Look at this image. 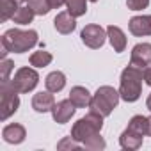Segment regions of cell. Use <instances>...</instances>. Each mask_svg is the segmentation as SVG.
I'll use <instances>...</instances> for the list:
<instances>
[{
  "label": "cell",
  "instance_id": "obj_7",
  "mask_svg": "<svg viewBox=\"0 0 151 151\" xmlns=\"http://www.w3.org/2000/svg\"><path fill=\"white\" fill-rule=\"evenodd\" d=\"M80 37H82V43L93 50H98L103 46L105 43V37H107V30L101 27V25H96V23H91V25H86L84 30L80 32Z\"/></svg>",
  "mask_w": 151,
  "mask_h": 151
},
{
  "label": "cell",
  "instance_id": "obj_12",
  "mask_svg": "<svg viewBox=\"0 0 151 151\" xmlns=\"http://www.w3.org/2000/svg\"><path fill=\"white\" fill-rule=\"evenodd\" d=\"M53 105H55V100H53V94L48 89L34 94V98H32V109L36 112H43V114L45 112H52Z\"/></svg>",
  "mask_w": 151,
  "mask_h": 151
},
{
  "label": "cell",
  "instance_id": "obj_5",
  "mask_svg": "<svg viewBox=\"0 0 151 151\" xmlns=\"http://www.w3.org/2000/svg\"><path fill=\"white\" fill-rule=\"evenodd\" d=\"M18 91L13 87L11 80L2 82L0 87V119L6 121L9 119L20 107V98H18Z\"/></svg>",
  "mask_w": 151,
  "mask_h": 151
},
{
  "label": "cell",
  "instance_id": "obj_1",
  "mask_svg": "<svg viewBox=\"0 0 151 151\" xmlns=\"http://www.w3.org/2000/svg\"><path fill=\"white\" fill-rule=\"evenodd\" d=\"M2 59L11 53H25L34 48L39 39L36 30H22V29H9L2 36Z\"/></svg>",
  "mask_w": 151,
  "mask_h": 151
},
{
  "label": "cell",
  "instance_id": "obj_11",
  "mask_svg": "<svg viewBox=\"0 0 151 151\" xmlns=\"http://www.w3.org/2000/svg\"><path fill=\"white\" fill-rule=\"evenodd\" d=\"M142 139H144L142 133H139V132H135V130H132V128L126 126V130L119 137V144H121L123 149L133 151V149H139L142 146Z\"/></svg>",
  "mask_w": 151,
  "mask_h": 151
},
{
  "label": "cell",
  "instance_id": "obj_23",
  "mask_svg": "<svg viewBox=\"0 0 151 151\" xmlns=\"http://www.w3.org/2000/svg\"><path fill=\"white\" fill-rule=\"evenodd\" d=\"M128 128H132V130L146 135L147 133V117H144V116H133L130 119V123H128Z\"/></svg>",
  "mask_w": 151,
  "mask_h": 151
},
{
  "label": "cell",
  "instance_id": "obj_16",
  "mask_svg": "<svg viewBox=\"0 0 151 151\" xmlns=\"http://www.w3.org/2000/svg\"><path fill=\"white\" fill-rule=\"evenodd\" d=\"M69 100L75 103V107H77V109H84V107H89L93 96H91V93H89L86 87L75 86V87L69 91Z\"/></svg>",
  "mask_w": 151,
  "mask_h": 151
},
{
  "label": "cell",
  "instance_id": "obj_33",
  "mask_svg": "<svg viewBox=\"0 0 151 151\" xmlns=\"http://www.w3.org/2000/svg\"><path fill=\"white\" fill-rule=\"evenodd\" d=\"M89 2H98V0H89Z\"/></svg>",
  "mask_w": 151,
  "mask_h": 151
},
{
  "label": "cell",
  "instance_id": "obj_25",
  "mask_svg": "<svg viewBox=\"0 0 151 151\" xmlns=\"http://www.w3.org/2000/svg\"><path fill=\"white\" fill-rule=\"evenodd\" d=\"M0 69H2V82H7L9 80V73L14 69V62L9 60L7 57H4L0 60Z\"/></svg>",
  "mask_w": 151,
  "mask_h": 151
},
{
  "label": "cell",
  "instance_id": "obj_28",
  "mask_svg": "<svg viewBox=\"0 0 151 151\" xmlns=\"http://www.w3.org/2000/svg\"><path fill=\"white\" fill-rule=\"evenodd\" d=\"M48 2H50V7L52 9H59L60 6L66 4V0H48Z\"/></svg>",
  "mask_w": 151,
  "mask_h": 151
},
{
  "label": "cell",
  "instance_id": "obj_6",
  "mask_svg": "<svg viewBox=\"0 0 151 151\" xmlns=\"http://www.w3.org/2000/svg\"><path fill=\"white\" fill-rule=\"evenodd\" d=\"M39 82V75L36 69L32 68H20L16 73H14V77L11 78V84L13 87L20 93V94H25V93H30L36 89Z\"/></svg>",
  "mask_w": 151,
  "mask_h": 151
},
{
  "label": "cell",
  "instance_id": "obj_17",
  "mask_svg": "<svg viewBox=\"0 0 151 151\" xmlns=\"http://www.w3.org/2000/svg\"><path fill=\"white\" fill-rule=\"evenodd\" d=\"M45 86L50 93H59L66 86V75L62 71H52L48 77L45 78Z\"/></svg>",
  "mask_w": 151,
  "mask_h": 151
},
{
  "label": "cell",
  "instance_id": "obj_10",
  "mask_svg": "<svg viewBox=\"0 0 151 151\" xmlns=\"http://www.w3.org/2000/svg\"><path fill=\"white\" fill-rule=\"evenodd\" d=\"M128 29L133 36L142 37V36H151V14L146 16H133L128 23Z\"/></svg>",
  "mask_w": 151,
  "mask_h": 151
},
{
  "label": "cell",
  "instance_id": "obj_18",
  "mask_svg": "<svg viewBox=\"0 0 151 151\" xmlns=\"http://www.w3.org/2000/svg\"><path fill=\"white\" fill-rule=\"evenodd\" d=\"M34 16H36V13L27 6V7H18L11 20H13L14 23H18V25H29V23H32Z\"/></svg>",
  "mask_w": 151,
  "mask_h": 151
},
{
  "label": "cell",
  "instance_id": "obj_27",
  "mask_svg": "<svg viewBox=\"0 0 151 151\" xmlns=\"http://www.w3.org/2000/svg\"><path fill=\"white\" fill-rule=\"evenodd\" d=\"M126 6L130 11H142L149 6V0H126Z\"/></svg>",
  "mask_w": 151,
  "mask_h": 151
},
{
  "label": "cell",
  "instance_id": "obj_2",
  "mask_svg": "<svg viewBox=\"0 0 151 151\" xmlns=\"http://www.w3.org/2000/svg\"><path fill=\"white\" fill-rule=\"evenodd\" d=\"M142 80H144L142 68H137L133 64L124 68L121 73V86H119L121 100H124L128 103L137 101L142 94Z\"/></svg>",
  "mask_w": 151,
  "mask_h": 151
},
{
  "label": "cell",
  "instance_id": "obj_24",
  "mask_svg": "<svg viewBox=\"0 0 151 151\" xmlns=\"http://www.w3.org/2000/svg\"><path fill=\"white\" fill-rule=\"evenodd\" d=\"M82 146H84L86 149H91V151H100V149H105L107 142L103 140V137H101L100 133H96V135L89 137V139H87Z\"/></svg>",
  "mask_w": 151,
  "mask_h": 151
},
{
  "label": "cell",
  "instance_id": "obj_26",
  "mask_svg": "<svg viewBox=\"0 0 151 151\" xmlns=\"http://www.w3.org/2000/svg\"><path fill=\"white\" fill-rule=\"evenodd\" d=\"M57 147H59V149H78V147H80V142L75 140V139L69 135V137H64V139L57 144Z\"/></svg>",
  "mask_w": 151,
  "mask_h": 151
},
{
  "label": "cell",
  "instance_id": "obj_29",
  "mask_svg": "<svg viewBox=\"0 0 151 151\" xmlns=\"http://www.w3.org/2000/svg\"><path fill=\"white\" fill-rule=\"evenodd\" d=\"M144 80H146V84L151 87V64H149V68L144 69Z\"/></svg>",
  "mask_w": 151,
  "mask_h": 151
},
{
  "label": "cell",
  "instance_id": "obj_21",
  "mask_svg": "<svg viewBox=\"0 0 151 151\" xmlns=\"http://www.w3.org/2000/svg\"><path fill=\"white\" fill-rule=\"evenodd\" d=\"M18 4L14 0H0V22H7L16 13Z\"/></svg>",
  "mask_w": 151,
  "mask_h": 151
},
{
  "label": "cell",
  "instance_id": "obj_9",
  "mask_svg": "<svg viewBox=\"0 0 151 151\" xmlns=\"http://www.w3.org/2000/svg\"><path fill=\"white\" fill-rule=\"evenodd\" d=\"M130 64L137 68H146L151 64V43H139L132 48Z\"/></svg>",
  "mask_w": 151,
  "mask_h": 151
},
{
  "label": "cell",
  "instance_id": "obj_13",
  "mask_svg": "<svg viewBox=\"0 0 151 151\" xmlns=\"http://www.w3.org/2000/svg\"><path fill=\"white\" fill-rule=\"evenodd\" d=\"M53 25H55V30L60 32V34H71L77 27V22H75V16L69 13V11H64V13H59L53 20Z\"/></svg>",
  "mask_w": 151,
  "mask_h": 151
},
{
  "label": "cell",
  "instance_id": "obj_31",
  "mask_svg": "<svg viewBox=\"0 0 151 151\" xmlns=\"http://www.w3.org/2000/svg\"><path fill=\"white\" fill-rule=\"evenodd\" d=\"M146 105H147V109H149V110H151V94H149V96H147V101H146Z\"/></svg>",
  "mask_w": 151,
  "mask_h": 151
},
{
  "label": "cell",
  "instance_id": "obj_3",
  "mask_svg": "<svg viewBox=\"0 0 151 151\" xmlns=\"http://www.w3.org/2000/svg\"><path fill=\"white\" fill-rule=\"evenodd\" d=\"M119 98H121L119 91H116V89L110 87V86H101V87H98V91L94 93V96H93V100H91V103H89V109H91L93 112L101 114L103 117H109V116L112 114V110L117 107Z\"/></svg>",
  "mask_w": 151,
  "mask_h": 151
},
{
  "label": "cell",
  "instance_id": "obj_15",
  "mask_svg": "<svg viewBox=\"0 0 151 151\" xmlns=\"http://www.w3.org/2000/svg\"><path fill=\"white\" fill-rule=\"evenodd\" d=\"M107 37H109V41H110L114 52H117V53L124 52V48H126V36H124V32H123L119 27L109 25V27H107Z\"/></svg>",
  "mask_w": 151,
  "mask_h": 151
},
{
  "label": "cell",
  "instance_id": "obj_4",
  "mask_svg": "<svg viewBox=\"0 0 151 151\" xmlns=\"http://www.w3.org/2000/svg\"><path fill=\"white\" fill-rule=\"evenodd\" d=\"M101 128H103V116L91 110L86 117L78 119L77 123L73 124V128H71V137H73L75 140H78L80 144H84L89 137L100 133Z\"/></svg>",
  "mask_w": 151,
  "mask_h": 151
},
{
  "label": "cell",
  "instance_id": "obj_30",
  "mask_svg": "<svg viewBox=\"0 0 151 151\" xmlns=\"http://www.w3.org/2000/svg\"><path fill=\"white\" fill-rule=\"evenodd\" d=\"M146 135H149V137H151V116L147 117V133H146Z\"/></svg>",
  "mask_w": 151,
  "mask_h": 151
},
{
  "label": "cell",
  "instance_id": "obj_19",
  "mask_svg": "<svg viewBox=\"0 0 151 151\" xmlns=\"http://www.w3.org/2000/svg\"><path fill=\"white\" fill-rule=\"evenodd\" d=\"M29 60H30V66H34V68H45V66H48L53 60V57H52L50 52L39 50V52H34Z\"/></svg>",
  "mask_w": 151,
  "mask_h": 151
},
{
  "label": "cell",
  "instance_id": "obj_32",
  "mask_svg": "<svg viewBox=\"0 0 151 151\" xmlns=\"http://www.w3.org/2000/svg\"><path fill=\"white\" fill-rule=\"evenodd\" d=\"M16 4H23V2H27V0H14Z\"/></svg>",
  "mask_w": 151,
  "mask_h": 151
},
{
  "label": "cell",
  "instance_id": "obj_22",
  "mask_svg": "<svg viewBox=\"0 0 151 151\" xmlns=\"http://www.w3.org/2000/svg\"><path fill=\"white\" fill-rule=\"evenodd\" d=\"M29 2V7L37 14V16H45V14H48L50 13V2L48 0H27Z\"/></svg>",
  "mask_w": 151,
  "mask_h": 151
},
{
  "label": "cell",
  "instance_id": "obj_8",
  "mask_svg": "<svg viewBox=\"0 0 151 151\" xmlns=\"http://www.w3.org/2000/svg\"><path fill=\"white\" fill-rule=\"evenodd\" d=\"M75 110H77V107H75V103H73L69 98H68V100H60V101H57V103L53 105V109H52V117H53L55 123L64 124V123H68V121L73 117Z\"/></svg>",
  "mask_w": 151,
  "mask_h": 151
},
{
  "label": "cell",
  "instance_id": "obj_20",
  "mask_svg": "<svg viewBox=\"0 0 151 151\" xmlns=\"http://www.w3.org/2000/svg\"><path fill=\"white\" fill-rule=\"evenodd\" d=\"M66 7L75 18L84 16L87 13V0H66Z\"/></svg>",
  "mask_w": 151,
  "mask_h": 151
},
{
  "label": "cell",
  "instance_id": "obj_14",
  "mask_svg": "<svg viewBox=\"0 0 151 151\" xmlns=\"http://www.w3.org/2000/svg\"><path fill=\"white\" fill-rule=\"evenodd\" d=\"M2 137H4V140L9 142V144H22V142L25 140V137H27V132H25V128H23L22 124L13 123V124H7V126L2 130Z\"/></svg>",
  "mask_w": 151,
  "mask_h": 151
}]
</instances>
